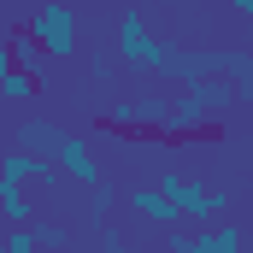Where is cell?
Here are the masks:
<instances>
[{"label":"cell","mask_w":253,"mask_h":253,"mask_svg":"<svg viewBox=\"0 0 253 253\" xmlns=\"http://www.w3.org/2000/svg\"><path fill=\"white\" fill-rule=\"evenodd\" d=\"M124 206L135 212V218H141V224H153V230H177V224H183V212H177V206H171V200H165L159 189H147V183L124 189Z\"/></svg>","instance_id":"cell-4"},{"label":"cell","mask_w":253,"mask_h":253,"mask_svg":"<svg viewBox=\"0 0 253 253\" xmlns=\"http://www.w3.org/2000/svg\"><path fill=\"white\" fill-rule=\"evenodd\" d=\"M153 189L165 194V200L189 218L194 230H218V224H224V212H230V194H224V189H212L206 177H189V171H177V165H165Z\"/></svg>","instance_id":"cell-1"},{"label":"cell","mask_w":253,"mask_h":253,"mask_svg":"<svg viewBox=\"0 0 253 253\" xmlns=\"http://www.w3.org/2000/svg\"><path fill=\"white\" fill-rule=\"evenodd\" d=\"M165 53H171V42H159L135 6H129V12H118V42H112V59L135 65V71H159V65H165Z\"/></svg>","instance_id":"cell-3"},{"label":"cell","mask_w":253,"mask_h":253,"mask_svg":"<svg viewBox=\"0 0 253 253\" xmlns=\"http://www.w3.org/2000/svg\"><path fill=\"white\" fill-rule=\"evenodd\" d=\"M236 18H242V24H253V0H236Z\"/></svg>","instance_id":"cell-14"},{"label":"cell","mask_w":253,"mask_h":253,"mask_svg":"<svg viewBox=\"0 0 253 253\" xmlns=\"http://www.w3.org/2000/svg\"><path fill=\"white\" fill-rule=\"evenodd\" d=\"M53 165H59V177H71V183H83V189H100V165H94L88 141L65 135V141H59V153H53Z\"/></svg>","instance_id":"cell-5"},{"label":"cell","mask_w":253,"mask_h":253,"mask_svg":"<svg viewBox=\"0 0 253 253\" xmlns=\"http://www.w3.org/2000/svg\"><path fill=\"white\" fill-rule=\"evenodd\" d=\"M59 141H65V129L47 124V118H24V124L12 129V147H18V153H36V159H53Z\"/></svg>","instance_id":"cell-6"},{"label":"cell","mask_w":253,"mask_h":253,"mask_svg":"<svg viewBox=\"0 0 253 253\" xmlns=\"http://www.w3.org/2000/svg\"><path fill=\"white\" fill-rule=\"evenodd\" d=\"M159 253H165V248H159Z\"/></svg>","instance_id":"cell-17"},{"label":"cell","mask_w":253,"mask_h":253,"mask_svg":"<svg viewBox=\"0 0 253 253\" xmlns=\"http://www.w3.org/2000/svg\"><path fill=\"white\" fill-rule=\"evenodd\" d=\"M88 71H94V83H112V71H118V59L94 47V59H88Z\"/></svg>","instance_id":"cell-12"},{"label":"cell","mask_w":253,"mask_h":253,"mask_svg":"<svg viewBox=\"0 0 253 253\" xmlns=\"http://www.w3.org/2000/svg\"><path fill=\"white\" fill-rule=\"evenodd\" d=\"M65 242H71V236H65V224H36V248H42V253H59Z\"/></svg>","instance_id":"cell-9"},{"label":"cell","mask_w":253,"mask_h":253,"mask_svg":"<svg viewBox=\"0 0 253 253\" xmlns=\"http://www.w3.org/2000/svg\"><path fill=\"white\" fill-rule=\"evenodd\" d=\"M24 94H36V77H24V71H12V77L0 83V100H24Z\"/></svg>","instance_id":"cell-10"},{"label":"cell","mask_w":253,"mask_h":253,"mask_svg":"<svg viewBox=\"0 0 253 253\" xmlns=\"http://www.w3.org/2000/svg\"><path fill=\"white\" fill-rule=\"evenodd\" d=\"M6 77H12V59H6V47H0V83H6Z\"/></svg>","instance_id":"cell-15"},{"label":"cell","mask_w":253,"mask_h":253,"mask_svg":"<svg viewBox=\"0 0 253 253\" xmlns=\"http://www.w3.org/2000/svg\"><path fill=\"white\" fill-rule=\"evenodd\" d=\"M118 200H124V194H118V189H106V183H100V189L88 194V218H94V224H106V212H112Z\"/></svg>","instance_id":"cell-8"},{"label":"cell","mask_w":253,"mask_h":253,"mask_svg":"<svg viewBox=\"0 0 253 253\" xmlns=\"http://www.w3.org/2000/svg\"><path fill=\"white\" fill-rule=\"evenodd\" d=\"M242 253H253V248H242Z\"/></svg>","instance_id":"cell-16"},{"label":"cell","mask_w":253,"mask_h":253,"mask_svg":"<svg viewBox=\"0 0 253 253\" xmlns=\"http://www.w3.org/2000/svg\"><path fill=\"white\" fill-rule=\"evenodd\" d=\"M6 253H42L36 248V230H6Z\"/></svg>","instance_id":"cell-11"},{"label":"cell","mask_w":253,"mask_h":253,"mask_svg":"<svg viewBox=\"0 0 253 253\" xmlns=\"http://www.w3.org/2000/svg\"><path fill=\"white\" fill-rule=\"evenodd\" d=\"M6 59H12V71H24V77H42V47H36L24 30L6 42Z\"/></svg>","instance_id":"cell-7"},{"label":"cell","mask_w":253,"mask_h":253,"mask_svg":"<svg viewBox=\"0 0 253 253\" xmlns=\"http://www.w3.org/2000/svg\"><path fill=\"white\" fill-rule=\"evenodd\" d=\"M100 253H129V236L124 230H100Z\"/></svg>","instance_id":"cell-13"},{"label":"cell","mask_w":253,"mask_h":253,"mask_svg":"<svg viewBox=\"0 0 253 253\" xmlns=\"http://www.w3.org/2000/svg\"><path fill=\"white\" fill-rule=\"evenodd\" d=\"M24 36L47 53V59H77L83 53V12L77 6H36L30 18H24Z\"/></svg>","instance_id":"cell-2"}]
</instances>
